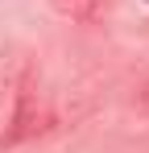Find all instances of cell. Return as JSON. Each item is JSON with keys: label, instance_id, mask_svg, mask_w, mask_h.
I'll list each match as a JSON object with an SVG mask.
<instances>
[{"label": "cell", "instance_id": "7a4b0ae2", "mask_svg": "<svg viewBox=\"0 0 149 153\" xmlns=\"http://www.w3.org/2000/svg\"><path fill=\"white\" fill-rule=\"evenodd\" d=\"M62 17H71V21H95L104 17V8H108V0H50Z\"/></svg>", "mask_w": 149, "mask_h": 153}, {"label": "cell", "instance_id": "6da1fadb", "mask_svg": "<svg viewBox=\"0 0 149 153\" xmlns=\"http://www.w3.org/2000/svg\"><path fill=\"white\" fill-rule=\"evenodd\" d=\"M46 100L42 91L33 87V79H25L17 87V103H13V120H8V132H4V145H21L29 137H37L46 128Z\"/></svg>", "mask_w": 149, "mask_h": 153}]
</instances>
